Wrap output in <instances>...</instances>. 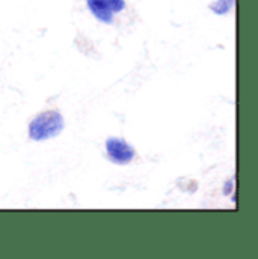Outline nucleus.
<instances>
[{
  "instance_id": "39448f33",
  "label": "nucleus",
  "mask_w": 258,
  "mask_h": 259,
  "mask_svg": "<svg viewBox=\"0 0 258 259\" xmlns=\"http://www.w3.org/2000/svg\"><path fill=\"white\" fill-rule=\"evenodd\" d=\"M233 184H234V181H233V180H230V181L225 184V190H224V193L225 194L231 193V190H233Z\"/></svg>"
},
{
  "instance_id": "f03ea898",
  "label": "nucleus",
  "mask_w": 258,
  "mask_h": 259,
  "mask_svg": "<svg viewBox=\"0 0 258 259\" xmlns=\"http://www.w3.org/2000/svg\"><path fill=\"white\" fill-rule=\"evenodd\" d=\"M86 6L98 21L112 24L114 15L126 9V0H86Z\"/></svg>"
},
{
  "instance_id": "7ed1b4c3",
  "label": "nucleus",
  "mask_w": 258,
  "mask_h": 259,
  "mask_svg": "<svg viewBox=\"0 0 258 259\" xmlns=\"http://www.w3.org/2000/svg\"><path fill=\"white\" fill-rule=\"evenodd\" d=\"M106 152L109 160L115 164H129L136 157L134 148L129 142L118 137H110L106 140Z\"/></svg>"
},
{
  "instance_id": "20e7f679",
  "label": "nucleus",
  "mask_w": 258,
  "mask_h": 259,
  "mask_svg": "<svg viewBox=\"0 0 258 259\" xmlns=\"http://www.w3.org/2000/svg\"><path fill=\"white\" fill-rule=\"evenodd\" d=\"M234 6V0H214L210 5V9L216 14V15H227Z\"/></svg>"
},
{
  "instance_id": "f257e3e1",
  "label": "nucleus",
  "mask_w": 258,
  "mask_h": 259,
  "mask_svg": "<svg viewBox=\"0 0 258 259\" xmlns=\"http://www.w3.org/2000/svg\"><path fill=\"white\" fill-rule=\"evenodd\" d=\"M65 127L64 118L58 110H46L38 113L29 124V137L33 142H44L58 137Z\"/></svg>"
}]
</instances>
